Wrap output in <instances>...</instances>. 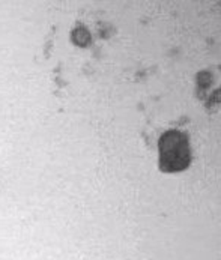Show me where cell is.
Returning a JSON list of instances; mask_svg holds the SVG:
<instances>
[{"label":"cell","instance_id":"cell-1","mask_svg":"<svg viewBox=\"0 0 221 260\" xmlns=\"http://www.w3.org/2000/svg\"><path fill=\"white\" fill-rule=\"evenodd\" d=\"M160 169L167 173L182 172L191 161L190 143L186 136L179 131H167L161 136L160 143Z\"/></svg>","mask_w":221,"mask_h":260}]
</instances>
